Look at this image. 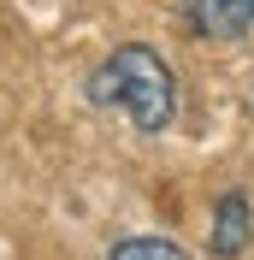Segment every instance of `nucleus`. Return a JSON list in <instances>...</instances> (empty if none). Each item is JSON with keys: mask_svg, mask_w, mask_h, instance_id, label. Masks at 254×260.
Here are the masks:
<instances>
[{"mask_svg": "<svg viewBox=\"0 0 254 260\" xmlns=\"http://www.w3.org/2000/svg\"><path fill=\"white\" fill-rule=\"evenodd\" d=\"M89 101L136 124V136H166L177 124V71L148 42H124L89 71Z\"/></svg>", "mask_w": 254, "mask_h": 260, "instance_id": "obj_1", "label": "nucleus"}, {"mask_svg": "<svg viewBox=\"0 0 254 260\" xmlns=\"http://www.w3.org/2000/svg\"><path fill=\"white\" fill-rule=\"evenodd\" d=\"M189 30L207 42H242L254 36V0H177Z\"/></svg>", "mask_w": 254, "mask_h": 260, "instance_id": "obj_2", "label": "nucleus"}, {"mask_svg": "<svg viewBox=\"0 0 254 260\" xmlns=\"http://www.w3.org/2000/svg\"><path fill=\"white\" fill-rule=\"evenodd\" d=\"M248 243H254V201L242 189H225L219 201H213V243H207V254L237 260Z\"/></svg>", "mask_w": 254, "mask_h": 260, "instance_id": "obj_3", "label": "nucleus"}, {"mask_svg": "<svg viewBox=\"0 0 254 260\" xmlns=\"http://www.w3.org/2000/svg\"><path fill=\"white\" fill-rule=\"evenodd\" d=\"M107 260H195V254L172 237H160V231H136V237H118L107 248Z\"/></svg>", "mask_w": 254, "mask_h": 260, "instance_id": "obj_4", "label": "nucleus"}]
</instances>
